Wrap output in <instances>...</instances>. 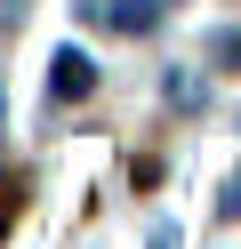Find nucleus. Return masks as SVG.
Returning <instances> with one entry per match:
<instances>
[{"label":"nucleus","mask_w":241,"mask_h":249,"mask_svg":"<svg viewBox=\"0 0 241 249\" xmlns=\"http://www.w3.org/2000/svg\"><path fill=\"white\" fill-rule=\"evenodd\" d=\"M89 89H96V65L80 49H56V56H48V97H56V105H80Z\"/></svg>","instance_id":"1"},{"label":"nucleus","mask_w":241,"mask_h":249,"mask_svg":"<svg viewBox=\"0 0 241 249\" xmlns=\"http://www.w3.org/2000/svg\"><path fill=\"white\" fill-rule=\"evenodd\" d=\"M96 17H105L112 33H153L161 8H153V0H96Z\"/></svg>","instance_id":"2"},{"label":"nucleus","mask_w":241,"mask_h":249,"mask_svg":"<svg viewBox=\"0 0 241 249\" xmlns=\"http://www.w3.org/2000/svg\"><path fill=\"white\" fill-rule=\"evenodd\" d=\"M161 89H169V105H201V89H193V72H169Z\"/></svg>","instance_id":"3"},{"label":"nucleus","mask_w":241,"mask_h":249,"mask_svg":"<svg viewBox=\"0 0 241 249\" xmlns=\"http://www.w3.org/2000/svg\"><path fill=\"white\" fill-rule=\"evenodd\" d=\"M217 56H225V65H233V72H241V24H233V33H225V40H217Z\"/></svg>","instance_id":"4"},{"label":"nucleus","mask_w":241,"mask_h":249,"mask_svg":"<svg viewBox=\"0 0 241 249\" xmlns=\"http://www.w3.org/2000/svg\"><path fill=\"white\" fill-rule=\"evenodd\" d=\"M153 249H185V233H177V225H153Z\"/></svg>","instance_id":"5"}]
</instances>
